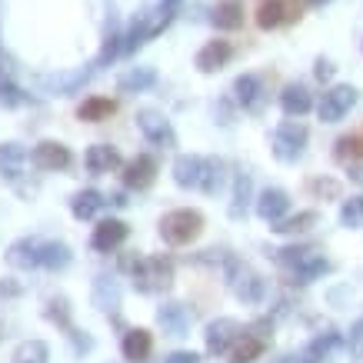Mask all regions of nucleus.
Returning a JSON list of instances; mask_svg holds the SVG:
<instances>
[{"mask_svg": "<svg viewBox=\"0 0 363 363\" xmlns=\"http://www.w3.org/2000/svg\"><path fill=\"white\" fill-rule=\"evenodd\" d=\"M177 184L180 187H200L207 190V194H213L217 190V184H220V164H213V160H200V157H180L177 160Z\"/></svg>", "mask_w": 363, "mask_h": 363, "instance_id": "1", "label": "nucleus"}, {"mask_svg": "<svg viewBox=\"0 0 363 363\" xmlns=\"http://www.w3.org/2000/svg\"><path fill=\"white\" fill-rule=\"evenodd\" d=\"M200 230H203V217H200L197 210H170L164 220H160L164 240L174 243V247H184V243L197 240Z\"/></svg>", "mask_w": 363, "mask_h": 363, "instance_id": "2", "label": "nucleus"}, {"mask_svg": "<svg viewBox=\"0 0 363 363\" xmlns=\"http://www.w3.org/2000/svg\"><path fill=\"white\" fill-rule=\"evenodd\" d=\"M133 280L140 290H160L174 280V264L164 260V257H147V260H137L133 267Z\"/></svg>", "mask_w": 363, "mask_h": 363, "instance_id": "3", "label": "nucleus"}, {"mask_svg": "<svg viewBox=\"0 0 363 363\" xmlns=\"http://www.w3.org/2000/svg\"><path fill=\"white\" fill-rule=\"evenodd\" d=\"M353 104H357V90H353V87H333V90H327V94H323L317 113H320V121L337 123V121H343V117L350 113Z\"/></svg>", "mask_w": 363, "mask_h": 363, "instance_id": "4", "label": "nucleus"}, {"mask_svg": "<svg viewBox=\"0 0 363 363\" xmlns=\"http://www.w3.org/2000/svg\"><path fill=\"white\" fill-rule=\"evenodd\" d=\"M300 17V7L294 0H264L260 7H257V23L264 27V30H277V27H284V23H294Z\"/></svg>", "mask_w": 363, "mask_h": 363, "instance_id": "5", "label": "nucleus"}, {"mask_svg": "<svg viewBox=\"0 0 363 363\" xmlns=\"http://www.w3.org/2000/svg\"><path fill=\"white\" fill-rule=\"evenodd\" d=\"M154 177H157V160H154L150 154L133 157L130 164L123 167V184H127L130 190L150 187V184H154Z\"/></svg>", "mask_w": 363, "mask_h": 363, "instance_id": "6", "label": "nucleus"}, {"mask_svg": "<svg viewBox=\"0 0 363 363\" xmlns=\"http://www.w3.org/2000/svg\"><path fill=\"white\" fill-rule=\"evenodd\" d=\"M33 164L40 167V170H64L70 164V150H67L64 143L44 140L33 147Z\"/></svg>", "mask_w": 363, "mask_h": 363, "instance_id": "7", "label": "nucleus"}, {"mask_svg": "<svg viewBox=\"0 0 363 363\" xmlns=\"http://www.w3.org/2000/svg\"><path fill=\"white\" fill-rule=\"evenodd\" d=\"M127 240V223L123 220H100L97 227H94V247L97 250H113V247H121V243Z\"/></svg>", "mask_w": 363, "mask_h": 363, "instance_id": "8", "label": "nucleus"}, {"mask_svg": "<svg viewBox=\"0 0 363 363\" xmlns=\"http://www.w3.org/2000/svg\"><path fill=\"white\" fill-rule=\"evenodd\" d=\"M230 57H233V47L227 44V40H210V44H203V50L197 54V67L203 70V74H210V70L227 67Z\"/></svg>", "mask_w": 363, "mask_h": 363, "instance_id": "9", "label": "nucleus"}, {"mask_svg": "<svg viewBox=\"0 0 363 363\" xmlns=\"http://www.w3.org/2000/svg\"><path fill=\"white\" fill-rule=\"evenodd\" d=\"M121 167V154L113 150L111 143H97L87 150V170L90 174H111Z\"/></svg>", "mask_w": 363, "mask_h": 363, "instance_id": "10", "label": "nucleus"}, {"mask_svg": "<svg viewBox=\"0 0 363 363\" xmlns=\"http://www.w3.org/2000/svg\"><path fill=\"white\" fill-rule=\"evenodd\" d=\"M150 353H154V337H150V330H130L123 337V357L130 363H143Z\"/></svg>", "mask_w": 363, "mask_h": 363, "instance_id": "11", "label": "nucleus"}, {"mask_svg": "<svg viewBox=\"0 0 363 363\" xmlns=\"http://www.w3.org/2000/svg\"><path fill=\"white\" fill-rule=\"evenodd\" d=\"M213 23H217L220 30H237V27H243V0H217Z\"/></svg>", "mask_w": 363, "mask_h": 363, "instance_id": "12", "label": "nucleus"}, {"mask_svg": "<svg viewBox=\"0 0 363 363\" xmlns=\"http://www.w3.org/2000/svg\"><path fill=\"white\" fill-rule=\"evenodd\" d=\"M113 113H117V104H113L111 97H90L80 104L77 117L87 123H104V121H111Z\"/></svg>", "mask_w": 363, "mask_h": 363, "instance_id": "13", "label": "nucleus"}, {"mask_svg": "<svg viewBox=\"0 0 363 363\" xmlns=\"http://www.w3.org/2000/svg\"><path fill=\"white\" fill-rule=\"evenodd\" d=\"M303 140H307V130H303L300 123H284V127L277 130V154L294 157V150H300Z\"/></svg>", "mask_w": 363, "mask_h": 363, "instance_id": "14", "label": "nucleus"}, {"mask_svg": "<svg viewBox=\"0 0 363 363\" xmlns=\"http://www.w3.org/2000/svg\"><path fill=\"white\" fill-rule=\"evenodd\" d=\"M140 130L150 137L154 143H167V147H174V130H170V123L164 117H157V113H140Z\"/></svg>", "mask_w": 363, "mask_h": 363, "instance_id": "15", "label": "nucleus"}, {"mask_svg": "<svg viewBox=\"0 0 363 363\" xmlns=\"http://www.w3.org/2000/svg\"><path fill=\"white\" fill-rule=\"evenodd\" d=\"M286 210H290V200H286V194H280V190H267L264 197H260V203H257V213H260L264 220H280Z\"/></svg>", "mask_w": 363, "mask_h": 363, "instance_id": "16", "label": "nucleus"}, {"mask_svg": "<svg viewBox=\"0 0 363 363\" xmlns=\"http://www.w3.org/2000/svg\"><path fill=\"white\" fill-rule=\"evenodd\" d=\"M260 353H264V340H257V337H237L230 350V363H253Z\"/></svg>", "mask_w": 363, "mask_h": 363, "instance_id": "17", "label": "nucleus"}, {"mask_svg": "<svg viewBox=\"0 0 363 363\" xmlns=\"http://www.w3.org/2000/svg\"><path fill=\"white\" fill-rule=\"evenodd\" d=\"M280 104H284V111L290 113V117H294V113H297V117H303V113L313 107V100H310V94L303 87H286L284 97H280Z\"/></svg>", "mask_w": 363, "mask_h": 363, "instance_id": "18", "label": "nucleus"}, {"mask_svg": "<svg viewBox=\"0 0 363 363\" xmlns=\"http://www.w3.org/2000/svg\"><path fill=\"white\" fill-rule=\"evenodd\" d=\"M233 330H237V323H233V320H220V323H213L210 333H207V350L210 353L227 350V343L233 340Z\"/></svg>", "mask_w": 363, "mask_h": 363, "instance_id": "19", "label": "nucleus"}, {"mask_svg": "<svg viewBox=\"0 0 363 363\" xmlns=\"http://www.w3.org/2000/svg\"><path fill=\"white\" fill-rule=\"evenodd\" d=\"M360 157H363V130H353L337 140V160L347 164V160H360Z\"/></svg>", "mask_w": 363, "mask_h": 363, "instance_id": "20", "label": "nucleus"}, {"mask_svg": "<svg viewBox=\"0 0 363 363\" xmlns=\"http://www.w3.org/2000/svg\"><path fill=\"white\" fill-rule=\"evenodd\" d=\"M317 223V213L313 210H303L297 217H290V220H280V227H274L277 233H300V230H310Z\"/></svg>", "mask_w": 363, "mask_h": 363, "instance_id": "21", "label": "nucleus"}, {"mask_svg": "<svg viewBox=\"0 0 363 363\" xmlns=\"http://www.w3.org/2000/svg\"><path fill=\"white\" fill-rule=\"evenodd\" d=\"M160 323L164 327H170V330L180 337V333L187 330V313H184V307H177V303H170V307L160 310Z\"/></svg>", "mask_w": 363, "mask_h": 363, "instance_id": "22", "label": "nucleus"}, {"mask_svg": "<svg viewBox=\"0 0 363 363\" xmlns=\"http://www.w3.org/2000/svg\"><path fill=\"white\" fill-rule=\"evenodd\" d=\"M13 363H47V343H40V340L23 343L21 350H17V357H13Z\"/></svg>", "mask_w": 363, "mask_h": 363, "instance_id": "23", "label": "nucleus"}, {"mask_svg": "<svg viewBox=\"0 0 363 363\" xmlns=\"http://www.w3.org/2000/svg\"><path fill=\"white\" fill-rule=\"evenodd\" d=\"M100 203H104V200H100V194L87 190V194H80V197L74 200V213H77V217H94V213L100 210Z\"/></svg>", "mask_w": 363, "mask_h": 363, "instance_id": "24", "label": "nucleus"}, {"mask_svg": "<svg viewBox=\"0 0 363 363\" xmlns=\"http://www.w3.org/2000/svg\"><path fill=\"white\" fill-rule=\"evenodd\" d=\"M343 223H350V227H357V223L363 220V197H353L350 203H343Z\"/></svg>", "mask_w": 363, "mask_h": 363, "instance_id": "25", "label": "nucleus"}, {"mask_svg": "<svg viewBox=\"0 0 363 363\" xmlns=\"http://www.w3.org/2000/svg\"><path fill=\"white\" fill-rule=\"evenodd\" d=\"M237 294H240L243 300H260V294H264V280H260V277H247V284L237 286Z\"/></svg>", "mask_w": 363, "mask_h": 363, "instance_id": "26", "label": "nucleus"}, {"mask_svg": "<svg viewBox=\"0 0 363 363\" xmlns=\"http://www.w3.org/2000/svg\"><path fill=\"white\" fill-rule=\"evenodd\" d=\"M150 80H154V74H150V70H143V74H127V77L121 80V87H123V90L143 87V84H150Z\"/></svg>", "mask_w": 363, "mask_h": 363, "instance_id": "27", "label": "nucleus"}, {"mask_svg": "<svg viewBox=\"0 0 363 363\" xmlns=\"http://www.w3.org/2000/svg\"><path fill=\"white\" fill-rule=\"evenodd\" d=\"M253 90H257V77H240L237 80V94H240V100H253Z\"/></svg>", "mask_w": 363, "mask_h": 363, "instance_id": "28", "label": "nucleus"}, {"mask_svg": "<svg viewBox=\"0 0 363 363\" xmlns=\"http://www.w3.org/2000/svg\"><path fill=\"white\" fill-rule=\"evenodd\" d=\"M197 360H200L197 353H174L167 363H197Z\"/></svg>", "mask_w": 363, "mask_h": 363, "instance_id": "29", "label": "nucleus"}, {"mask_svg": "<svg viewBox=\"0 0 363 363\" xmlns=\"http://www.w3.org/2000/svg\"><path fill=\"white\" fill-rule=\"evenodd\" d=\"M330 74H333V67H330V64H323V60H320V64H317V77L323 80V77H330Z\"/></svg>", "mask_w": 363, "mask_h": 363, "instance_id": "30", "label": "nucleus"}, {"mask_svg": "<svg viewBox=\"0 0 363 363\" xmlns=\"http://www.w3.org/2000/svg\"><path fill=\"white\" fill-rule=\"evenodd\" d=\"M310 4H313V7H320V4H327V0H310Z\"/></svg>", "mask_w": 363, "mask_h": 363, "instance_id": "31", "label": "nucleus"}]
</instances>
